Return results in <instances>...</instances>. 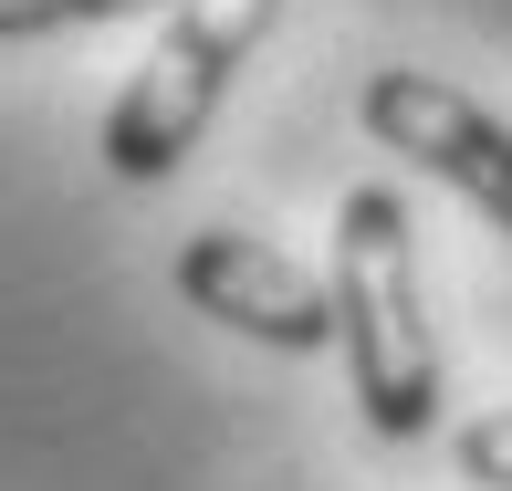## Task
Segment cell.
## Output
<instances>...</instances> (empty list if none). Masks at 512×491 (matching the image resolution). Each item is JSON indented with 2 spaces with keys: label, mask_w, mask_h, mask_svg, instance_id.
Segmentation results:
<instances>
[{
  "label": "cell",
  "mask_w": 512,
  "mask_h": 491,
  "mask_svg": "<svg viewBox=\"0 0 512 491\" xmlns=\"http://www.w3.org/2000/svg\"><path fill=\"white\" fill-rule=\"evenodd\" d=\"M136 11H178V0H0V42H42V32H84V21H136Z\"/></svg>",
  "instance_id": "cell-5"
},
{
  "label": "cell",
  "mask_w": 512,
  "mask_h": 491,
  "mask_svg": "<svg viewBox=\"0 0 512 491\" xmlns=\"http://www.w3.org/2000/svg\"><path fill=\"white\" fill-rule=\"evenodd\" d=\"M283 21V0H178L168 32H157V53L126 74V95L105 115V168L126 178V189H147V178H178V157L209 136V115H220L230 74H241V53Z\"/></svg>",
  "instance_id": "cell-2"
},
{
  "label": "cell",
  "mask_w": 512,
  "mask_h": 491,
  "mask_svg": "<svg viewBox=\"0 0 512 491\" xmlns=\"http://www.w3.org/2000/svg\"><path fill=\"white\" fill-rule=\"evenodd\" d=\"M335 335H345V387H356L377 439H429L439 418V335L418 293V230L398 189H345L335 209Z\"/></svg>",
  "instance_id": "cell-1"
},
{
  "label": "cell",
  "mask_w": 512,
  "mask_h": 491,
  "mask_svg": "<svg viewBox=\"0 0 512 491\" xmlns=\"http://www.w3.org/2000/svg\"><path fill=\"white\" fill-rule=\"evenodd\" d=\"M356 126L377 136L387 157H408V168L450 178V189H460V199H471L481 220L512 241V126H502L492 105H471L450 74H418V63H387V74H366Z\"/></svg>",
  "instance_id": "cell-3"
},
{
  "label": "cell",
  "mask_w": 512,
  "mask_h": 491,
  "mask_svg": "<svg viewBox=\"0 0 512 491\" xmlns=\"http://www.w3.org/2000/svg\"><path fill=\"white\" fill-rule=\"evenodd\" d=\"M178 303H199L209 324L272 345V356H314L335 345V283H314L304 262H283L251 230H189L178 241Z\"/></svg>",
  "instance_id": "cell-4"
},
{
  "label": "cell",
  "mask_w": 512,
  "mask_h": 491,
  "mask_svg": "<svg viewBox=\"0 0 512 491\" xmlns=\"http://www.w3.org/2000/svg\"><path fill=\"white\" fill-rule=\"evenodd\" d=\"M450 460H460V481H481V491H512V408L471 418V429L450 439Z\"/></svg>",
  "instance_id": "cell-6"
}]
</instances>
